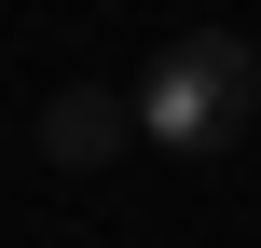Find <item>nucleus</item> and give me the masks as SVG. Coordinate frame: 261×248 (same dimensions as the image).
I'll return each instance as SVG.
<instances>
[{"mask_svg":"<svg viewBox=\"0 0 261 248\" xmlns=\"http://www.w3.org/2000/svg\"><path fill=\"white\" fill-rule=\"evenodd\" d=\"M261 110V55L234 28H179V41H151V69H138V138L151 152H234Z\"/></svg>","mask_w":261,"mask_h":248,"instance_id":"obj_1","label":"nucleus"},{"mask_svg":"<svg viewBox=\"0 0 261 248\" xmlns=\"http://www.w3.org/2000/svg\"><path fill=\"white\" fill-rule=\"evenodd\" d=\"M124 138H138V97H110V83H55V97H41V166L96 179Z\"/></svg>","mask_w":261,"mask_h":248,"instance_id":"obj_2","label":"nucleus"}]
</instances>
